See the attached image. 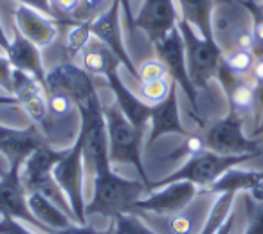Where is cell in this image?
<instances>
[{"instance_id":"obj_26","label":"cell","mask_w":263,"mask_h":234,"mask_svg":"<svg viewBox=\"0 0 263 234\" xmlns=\"http://www.w3.org/2000/svg\"><path fill=\"white\" fill-rule=\"evenodd\" d=\"M58 26H65V36H63V49H65L69 62H76L80 58L81 51L88 40L92 38L90 24H78L72 20H65V22L58 24Z\"/></svg>"},{"instance_id":"obj_15","label":"cell","mask_w":263,"mask_h":234,"mask_svg":"<svg viewBox=\"0 0 263 234\" xmlns=\"http://www.w3.org/2000/svg\"><path fill=\"white\" fill-rule=\"evenodd\" d=\"M11 95L16 98L18 105L27 112V115L36 125L47 126L49 123V106H47V90L38 80L31 74L13 69V88Z\"/></svg>"},{"instance_id":"obj_24","label":"cell","mask_w":263,"mask_h":234,"mask_svg":"<svg viewBox=\"0 0 263 234\" xmlns=\"http://www.w3.org/2000/svg\"><path fill=\"white\" fill-rule=\"evenodd\" d=\"M180 18L186 20L200 36L208 40L213 38V9H215V0H179Z\"/></svg>"},{"instance_id":"obj_36","label":"cell","mask_w":263,"mask_h":234,"mask_svg":"<svg viewBox=\"0 0 263 234\" xmlns=\"http://www.w3.org/2000/svg\"><path fill=\"white\" fill-rule=\"evenodd\" d=\"M205 150H208V146H205L204 135H187L182 148H180L173 157H180V155H190V157H193V155H198Z\"/></svg>"},{"instance_id":"obj_3","label":"cell","mask_w":263,"mask_h":234,"mask_svg":"<svg viewBox=\"0 0 263 234\" xmlns=\"http://www.w3.org/2000/svg\"><path fill=\"white\" fill-rule=\"evenodd\" d=\"M259 153H247V155H222L215 153L211 150H205L198 155L190 157L177 171L170 173L168 177L157 180V182H150L148 189L154 191L162 186H168L173 182H180V180H187V182L195 184L200 189H208L209 186L216 182L220 177L231 168H238L243 162L251 161V159L258 157Z\"/></svg>"},{"instance_id":"obj_38","label":"cell","mask_w":263,"mask_h":234,"mask_svg":"<svg viewBox=\"0 0 263 234\" xmlns=\"http://www.w3.org/2000/svg\"><path fill=\"white\" fill-rule=\"evenodd\" d=\"M0 87L11 95L13 88V65L8 56L0 54Z\"/></svg>"},{"instance_id":"obj_40","label":"cell","mask_w":263,"mask_h":234,"mask_svg":"<svg viewBox=\"0 0 263 234\" xmlns=\"http://www.w3.org/2000/svg\"><path fill=\"white\" fill-rule=\"evenodd\" d=\"M16 2H18V4H24V6H29V8L38 9V11H42L44 15L54 18V11H52L51 0H16ZM56 24H58V22H56Z\"/></svg>"},{"instance_id":"obj_19","label":"cell","mask_w":263,"mask_h":234,"mask_svg":"<svg viewBox=\"0 0 263 234\" xmlns=\"http://www.w3.org/2000/svg\"><path fill=\"white\" fill-rule=\"evenodd\" d=\"M42 144H45L44 137L34 128L16 130L0 125V153L8 157L9 164H22Z\"/></svg>"},{"instance_id":"obj_4","label":"cell","mask_w":263,"mask_h":234,"mask_svg":"<svg viewBox=\"0 0 263 234\" xmlns=\"http://www.w3.org/2000/svg\"><path fill=\"white\" fill-rule=\"evenodd\" d=\"M106 125V135H108V155L112 164H132L137 169L141 180L150 186V180L144 171L143 157H141V143H143V132L132 125L126 119L117 103L103 108Z\"/></svg>"},{"instance_id":"obj_20","label":"cell","mask_w":263,"mask_h":234,"mask_svg":"<svg viewBox=\"0 0 263 234\" xmlns=\"http://www.w3.org/2000/svg\"><path fill=\"white\" fill-rule=\"evenodd\" d=\"M6 56L11 62L13 69L31 74L34 80H38L45 87V76H47V72L44 69L40 47H36L33 42H29L26 36H22L16 29L13 40H9V47L6 51Z\"/></svg>"},{"instance_id":"obj_39","label":"cell","mask_w":263,"mask_h":234,"mask_svg":"<svg viewBox=\"0 0 263 234\" xmlns=\"http://www.w3.org/2000/svg\"><path fill=\"white\" fill-rule=\"evenodd\" d=\"M105 230H98L96 227L87 225V223H72V225L65 227V229H58L52 234H103Z\"/></svg>"},{"instance_id":"obj_41","label":"cell","mask_w":263,"mask_h":234,"mask_svg":"<svg viewBox=\"0 0 263 234\" xmlns=\"http://www.w3.org/2000/svg\"><path fill=\"white\" fill-rule=\"evenodd\" d=\"M251 77L256 81V83H263V54L256 56V62L251 70Z\"/></svg>"},{"instance_id":"obj_42","label":"cell","mask_w":263,"mask_h":234,"mask_svg":"<svg viewBox=\"0 0 263 234\" xmlns=\"http://www.w3.org/2000/svg\"><path fill=\"white\" fill-rule=\"evenodd\" d=\"M234 220H236V215H234V211H233V212L229 215V218H227L226 222L222 223V227H220V229L216 230V234H233Z\"/></svg>"},{"instance_id":"obj_13","label":"cell","mask_w":263,"mask_h":234,"mask_svg":"<svg viewBox=\"0 0 263 234\" xmlns=\"http://www.w3.org/2000/svg\"><path fill=\"white\" fill-rule=\"evenodd\" d=\"M92 36L98 38L99 42L106 45L114 54L119 58L121 65L128 70L134 77H137V67L134 65L130 54L123 42V33H121V2L114 0L108 11H105L98 20L90 24Z\"/></svg>"},{"instance_id":"obj_31","label":"cell","mask_w":263,"mask_h":234,"mask_svg":"<svg viewBox=\"0 0 263 234\" xmlns=\"http://www.w3.org/2000/svg\"><path fill=\"white\" fill-rule=\"evenodd\" d=\"M112 223H114V232L116 234H157L155 230H152L146 223H143V220L134 211L123 212V215L116 216V218L112 220Z\"/></svg>"},{"instance_id":"obj_17","label":"cell","mask_w":263,"mask_h":234,"mask_svg":"<svg viewBox=\"0 0 263 234\" xmlns=\"http://www.w3.org/2000/svg\"><path fill=\"white\" fill-rule=\"evenodd\" d=\"M168 133H179L187 137L186 128L182 126L179 113V99H177V83L173 81V88L166 101L152 106L150 113V137H148L146 146L150 148L157 139Z\"/></svg>"},{"instance_id":"obj_6","label":"cell","mask_w":263,"mask_h":234,"mask_svg":"<svg viewBox=\"0 0 263 234\" xmlns=\"http://www.w3.org/2000/svg\"><path fill=\"white\" fill-rule=\"evenodd\" d=\"M45 90L47 94L67 95L80 113L103 108L92 76L76 62H63L52 67L45 76Z\"/></svg>"},{"instance_id":"obj_27","label":"cell","mask_w":263,"mask_h":234,"mask_svg":"<svg viewBox=\"0 0 263 234\" xmlns=\"http://www.w3.org/2000/svg\"><path fill=\"white\" fill-rule=\"evenodd\" d=\"M234 193H222L218 194L216 202L213 204L211 211H209L208 218L204 222V227L198 234H216V230L222 227V223L229 218V215L233 212V204H234Z\"/></svg>"},{"instance_id":"obj_46","label":"cell","mask_w":263,"mask_h":234,"mask_svg":"<svg viewBox=\"0 0 263 234\" xmlns=\"http://www.w3.org/2000/svg\"><path fill=\"white\" fill-rule=\"evenodd\" d=\"M261 133H263V113H261V117H259V121L256 123L254 130H252V137H258V135H261Z\"/></svg>"},{"instance_id":"obj_5","label":"cell","mask_w":263,"mask_h":234,"mask_svg":"<svg viewBox=\"0 0 263 234\" xmlns=\"http://www.w3.org/2000/svg\"><path fill=\"white\" fill-rule=\"evenodd\" d=\"M186 49V63L191 83L197 90H208L211 80L218 76L220 63H222V49L215 40L200 36L186 20L179 18L177 22Z\"/></svg>"},{"instance_id":"obj_34","label":"cell","mask_w":263,"mask_h":234,"mask_svg":"<svg viewBox=\"0 0 263 234\" xmlns=\"http://www.w3.org/2000/svg\"><path fill=\"white\" fill-rule=\"evenodd\" d=\"M245 207L249 212V225L245 234H263V202H258V207H252L249 194L245 197Z\"/></svg>"},{"instance_id":"obj_18","label":"cell","mask_w":263,"mask_h":234,"mask_svg":"<svg viewBox=\"0 0 263 234\" xmlns=\"http://www.w3.org/2000/svg\"><path fill=\"white\" fill-rule=\"evenodd\" d=\"M105 80H106V83H108L110 90H112L114 95H116V103L121 108V112L126 115V119L136 126V128H139L141 132H144L146 125L150 123L152 106L146 105L141 98H137V95L134 94L123 81H121L117 70L110 72Z\"/></svg>"},{"instance_id":"obj_32","label":"cell","mask_w":263,"mask_h":234,"mask_svg":"<svg viewBox=\"0 0 263 234\" xmlns=\"http://www.w3.org/2000/svg\"><path fill=\"white\" fill-rule=\"evenodd\" d=\"M168 76V69L159 58H150L146 62H143L137 67V80L143 81H154V80H162Z\"/></svg>"},{"instance_id":"obj_10","label":"cell","mask_w":263,"mask_h":234,"mask_svg":"<svg viewBox=\"0 0 263 234\" xmlns=\"http://www.w3.org/2000/svg\"><path fill=\"white\" fill-rule=\"evenodd\" d=\"M154 49L157 52V58L168 69V76L177 83V87H180L186 94V98L190 99L191 106L197 112L198 110V101H197V88L191 83L190 72H187V63H186V49H184V40L180 34L179 27H173L162 40L155 42Z\"/></svg>"},{"instance_id":"obj_25","label":"cell","mask_w":263,"mask_h":234,"mask_svg":"<svg viewBox=\"0 0 263 234\" xmlns=\"http://www.w3.org/2000/svg\"><path fill=\"white\" fill-rule=\"evenodd\" d=\"M27 204H29V209L34 215V218L40 223H44V225L51 230L65 229V227L76 223L65 211H62L54 202L42 197L40 193L27 194Z\"/></svg>"},{"instance_id":"obj_37","label":"cell","mask_w":263,"mask_h":234,"mask_svg":"<svg viewBox=\"0 0 263 234\" xmlns=\"http://www.w3.org/2000/svg\"><path fill=\"white\" fill-rule=\"evenodd\" d=\"M78 2H80V0H51L56 22L62 24V22H65V20H70V15H72L74 9H76Z\"/></svg>"},{"instance_id":"obj_45","label":"cell","mask_w":263,"mask_h":234,"mask_svg":"<svg viewBox=\"0 0 263 234\" xmlns=\"http://www.w3.org/2000/svg\"><path fill=\"white\" fill-rule=\"evenodd\" d=\"M0 105H18V101L13 95H0Z\"/></svg>"},{"instance_id":"obj_9","label":"cell","mask_w":263,"mask_h":234,"mask_svg":"<svg viewBox=\"0 0 263 234\" xmlns=\"http://www.w3.org/2000/svg\"><path fill=\"white\" fill-rule=\"evenodd\" d=\"M80 119V135L83 137L85 169H88L92 173V177H94L96 173L112 168L108 155V135H106L103 108L81 112Z\"/></svg>"},{"instance_id":"obj_23","label":"cell","mask_w":263,"mask_h":234,"mask_svg":"<svg viewBox=\"0 0 263 234\" xmlns=\"http://www.w3.org/2000/svg\"><path fill=\"white\" fill-rule=\"evenodd\" d=\"M259 186H263V171H249V169L231 168L226 171L213 186L204 189L209 194H222V193H252Z\"/></svg>"},{"instance_id":"obj_30","label":"cell","mask_w":263,"mask_h":234,"mask_svg":"<svg viewBox=\"0 0 263 234\" xmlns=\"http://www.w3.org/2000/svg\"><path fill=\"white\" fill-rule=\"evenodd\" d=\"M112 2L114 0H80L74 13L70 15V20L78 24H92L103 13L108 11Z\"/></svg>"},{"instance_id":"obj_33","label":"cell","mask_w":263,"mask_h":234,"mask_svg":"<svg viewBox=\"0 0 263 234\" xmlns=\"http://www.w3.org/2000/svg\"><path fill=\"white\" fill-rule=\"evenodd\" d=\"M243 4L247 6V9L252 15V29H254V38H256L254 54L261 56L263 54V6H256L252 0H243Z\"/></svg>"},{"instance_id":"obj_21","label":"cell","mask_w":263,"mask_h":234,"mask_svg":"<svg viewBox=\"0 0 263 234\" xmlns=\"http://www.w3.org/2000/svg\"><path fill=\"white\" fill-rule=\"evenodd\" d=\"M119 58L103 42H99L94 36L88 40V44L85 45V49L80 54V67L90 76L106 77L110 72L119 69Z\"/></svg>"},{"instance_id":"obj_43","label":"cell","mask_w":263,"mask_h":234,"mask_svg":"<svg viewBox=\"0 0 263 234\" xmlns=\"http://www.w3.org/2000/svg\"><path fill=\"white\" fill-rule=\"evenodd\" d=\"M121 2V9H124V13H126V18H128V22L132 24V26H134V24H136V18H134V16H132V9H130V0H119ZM136 27V26H134Z\"/></svg>"},{"instance_id":"obj_8","label":"cell","mask_w":263,"mask_h":234,"mask_svg":"<svg viewBox=\"0 0 263 234\" xmlns=\"http://www.w3.org/2000/svg\"><path fill=\"white\" fill-rule=\"evenodd\" d=\"M243 119L234 113H227L223 119L213 123L204 133L208 150L222 155H247L259 153V141L243 133Z\"/></svg>"},{"instance_id":"obj_16","label":"cell","mask_w":263,"mask_h":234,"mask_svg":"<svg viewBox=\"0 0 263 234\" xmlns=\"http://www.w3.org/2000/svg\"><path fill=\"white\" fill-rule=\"evenodd\" d=\"M13 16H15V29L40 49L49 47L60 33V26L54 18L29 6L18 4L13 11Z\"/></svg>"},{"instance_id":"obj_44","label":"cell","mask_w":263,"mask_h":234,"mask_svg":"<svg viewBox=\"0 0 263 234\" xmlns=\"http://www.w3.org/2000/svg\"><path fill=\"white\" fill-rule=\"evenodd\" d=\"M8 47H9V38H8V34L4 33V27H2V24H0V49L8 51Z\"/></svg>"},{"instance_id":"obj_47","label":"cell","mask_w":263,"mask_h":234,"mask_svg":"<svg viewBox=\"0 0 263 234\" xmlns=\"http://www.w3.org/2000/svg\"><path fill=\"white\" fill-rule=\"evenodd\" d=\"M103 234H116V232H114V223H110V225H108V229H106Z\"/></svg>"},{"instance_id":"obj_12","label":"cell","mask_w":263,"mask_h":234,"mask_svg":"<svg viewBox=\"0 0 263 234\" xmlns=\"http://www.w3.org/2000/svg\"><path fill=\"white\" fill-rule=\"evenodd\" d=\"M198 194V187L187 180L173 182L168 186H162L159 189H154L141 198L132 211H148L159 216H175L182 212L195 197Z\"/></svg>"},{"instance_id":"obj_35","label":"cell","mask_w":263,"mask_h":234,"mask_svg":"<svg viewBox=\"0 0 263 234\" xmlns=\"http://www.w3.org/2000/svg\"><path fill=\"white\" fill-rule=\"evenodd\" d=\"M47 106H49V115L63 117L70 112L74 103L63 94H47Z\"/></svg>"},{"instance_id":"obj_28","label":"cell","mask_w":263,"mask_h":234,"mask_svg":"<svg viewBox=\"0 0 263 234\" xmlns=\"http://www.w3.org/2000/svg\"><path fill=\"white\" fill-rule=\"evenodd\" d=\"M254 62L256 54L252 51H247V49H234V51L223 52L222 56V67L238 77L251 76Z\"/></svg>"},{"instance_id":"obj_22","label":"cell","mask_w":263,"mask_h":234,"mask_svg":"<svg viewBox=\"0 0 263 234\" xmlns=\"http://www.w3.org/2000/svg\"><path fill=\"white\" fill-rule=\"evenodd\" d=\"M65 151L67 150H52L47 144L36 148L20 166V179H22L24 187L27 189V186L36 182L38 179L51 175L58 161L65 155Z\"/></svg>"},{"instance_id":"obj_14","label":"cell","mask_w":263,"mask_h":234,"mask_svg":"<svg viewBox=\"0 0 263 234\" xmlns=\"http://www.w3.org/2000/svg\"><path fill=\"white\" fill-rule=\"evenodd\" d=\"M179 11L173 0H144L134 26L144 31L152 45L162 40L179 22Z\"/></svg>"},{"instance_id":"obj_1","label":"cell","mask_w":263,"mask_h":234,"mask_svg":"<svg viewBox=\"0 0 263 234\" xmlns=\"http://www.w3.org/2000/svg\"><path fill=\"white\" fill-rule=\"evenodd\" d=\"M92 179L94 191L90 202L87 204V216L99 215L114 220L123 212H130L141 198L150 193L148 184L143 180L124 179L112 171V168L96 173Z\"/></svg>"},{"instance_id":"obj_11","label":"cell","mask_w":263,"mask_h":234,"mask_svg":"<svg viewBox=\"0 0 263 234\" xmlns=\"http://www.w3.org/2000/svg\"><path fill=\"white\" fill-rule=\"evenodd\" d=\"M20 166L22 164H9V171L0 179V216L26 222L27 225L36 227L38 230L52 234L54 230L47 229L31 212L27 204V191L20 179Z\"/></svg>"},{"instance_id":"obj_29","label":"cell","mask_w":263,"mask_h":234,"mask_svg":"<svg viewBox=\"0 0 263 234\" xmlns=\"http://www.w3.org/2000/svg\"><path fill=\"white\" fill-rule=\"evenodd\" d=\"M173 88V80L172 77H162V80H154V81H143L139 87V98L143 99L146 105L155 106L159 103L166 101V98L170 95Z\"/></svg>"},{"instance_id":"obj_48","label":"cell","mask_w":263,"mask_h":234,"mask_svg":"<svg viewBox=\"0 0 263 234\" xmlns=\"http://www.w3.org/2000/svg\"><path fill=\"white\" fill-rule=\"evenodd\" d=\"M220 2H226V0H220Z\"/></svg>"},{"instance_id":"obj_7","label":"cell","mask_w":263,"mask_h":234,"mask_svg":"<svg viewBox=\"0 0 263 234\" xmlns=\"http://www.w3.org/2000/svg\"><path fill=\"white\" fill-rule=\"evenodd\" d=\"M52 177L67 194L78 222L87 223V204H85V159L83 137L78 133L76 143L65 151L52 169Z\"/></svg>"},{"instance_id":"obj_2","label":"cell","mask_w":263,"mask_h":234,"mask_svg":"<svg viewBox=\"0 0 263 234\" xmlns=\"http://www.w3.org/2000/svg\"><path fill=\"white\" fill-rule=\"evenodd\" d=\"M211 27L213 38L222 52L234 49H247L254 52L256 38L252 29V15L243 0H226L215 4Z\"/></svg>"}]
</instances>
